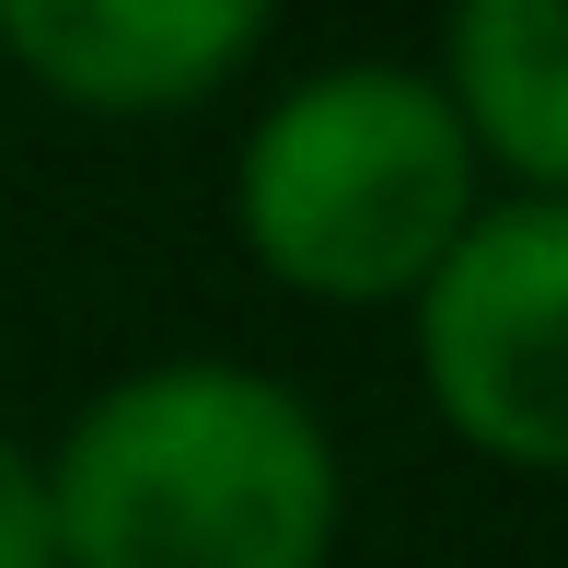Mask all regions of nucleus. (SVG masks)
<instances>
[{"label": "nucleus", "instance_id": "20e7f679", "mask_svg": "<svg viewBox=\"0 0 568 568\" xmlns=\"http://www.w3.org/2000/svg\"><path fill=\"white\" fill-rule=\"evenodd\" d=\"M278 0H0V59L82 116H186L267 47Z\"/></svg>", "mask_w": 568, "mask_h": 568}, {"label": "nucleus", "instance_id": "423d86ee", "mask_svg": "<svg viewBox=\"0 0 568 568\" xmlns=\"http://www.w3.org/2000/svg\"><path fill=\"white\" fill-rule=\"evenodd\" d=\"M0 568H59V523H47V464L0 442Z\"/></svg>", "mask_w": 568, "mask_h": 568}, {"label": "nucleus", "instance_id": "f257e3e1", "mask_svg": "<svg viewBox=\"0 0 568 568\" xmlns=\"http://www.w3.org/2000/svg\"><path fill=\"white\" fill-rule=\"evenodd\" d=\"M36 464L59 568H325L348 523L337 429L244 359H140Z\"/></svg>", "mask_w": 568, "mask_h": 568}, {"label": "nucleus", "instance_id": "7ed1b4c3", "mask_svg": "<svg viewBox=\"0 0 568 568\" xmlns=\"http://www.w3.org/2000/svg\"><path fill=\"white\" fill-rule=\"evenodd\" d=\"M406 314L429 418L476 464L568 476V197H487Z\"/></svg>", "mask_w": 568, "mask_h": 568}, {"label": "nucleus", "instance_id": "f03ea898", "mask_svg": "<svg viewBox=\"0 0 568 568\" xmlns=\"http://www.w3.org/2000/svg\"><path fill=\"white\" fill-rule=\"evenodd\" d=\"M487 210V163L464 140L442 70L337 59L267 93V116L232 151V232L302 302L383 314L418 302V278L453 255V232Z\"/></svg>", "mask_w": 568, "mask_h": 568}, {"label": "nucleus", "instance_id": "39448f33", "mask_svg": "<svg viewBox=\"0 0 568 568\" xmlns=\"http://www.w3.org/2000/svg\"><path fill=\"white\" fill-rule=\"evenodd\" d=\"M442 93L510 197H568V0H453Z\"/></svg>", "mask_w": 568, "mask_h": 568}]
</instances>
